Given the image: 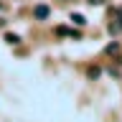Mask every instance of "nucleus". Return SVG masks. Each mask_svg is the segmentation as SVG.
Returning <instances> with one entry per match:
<instances>
[{
	"mask_svg": "<svg viewBox=\"0 0 122 122\" xmlns=\"http://www.w3.org/2000/svg\"><path fill=\"white\" fill-rule=\"evenodd\" d=\"M0 8H3V5H0Z\"/></svg>",
	"mask_w": 122,
	"mask_h": 122,
	"instance_id": "obj_8",
	"label": "nucleus"
},
{
	"mask_svg": "<svg viewBox=\"0 0 122 122\" xmlns=\"http://www.w3.org/2000/svg\"><path fill=\"white\" fill-rule=\"evenodd\" d=\"M48 15H51V8L48 5H36L33 8V18H36V20H46Z\"/></svg>",
	"mask_w": 122,
	"mask_h": 122,
	"instance_id": "obj_1",
	"label": "nucleus"
},
{
	"mask_svg": "<svg viewBox=\"0 0 122 122\" xmlns=\"http://www.w3.org/2000/svg\"><path fill=\"white\" fill-rule=\"evenodd\" d=\"M71 23H74V25H86V18H84L81 13H71Z\"/></svg>",
	"mask_w": 122,
	"mask_h": 122,
	"instance_id": "obj_5",
	"label": "nucleus"
},
{
	"mask_svg": "<svg viewBox=\"0 0 122 122\" xmlns=\"http://www.w3.org/2000/svg\"><path fill=\"white\" fill-rule=\"evenodd\" d=\"M53 33H56V36H74V38H79V36H81L79 30H71V28H66V25H59Z\"/></svg>",
	"mask_w": 122,
	"mask_h": 122,
	"instance_id": "obj_2",
	"label": "nucleus"
},
{
	"mask_svg": "<svg viewBox=\"0 0 122 122\" xmlns=\"http://www.w3.org/2000/svg\"><path fill=\"white\" fill-rule=\"evenodd\" d=\"M122 51V46L114 41V43H109V46H104V56H114V53H120Z\"/></svg>",
	"mask_w": 122,
	"mask_h": 122,
	"instance_id": "obj_3",
	"label": "nucleus"
},
{
	"mask_svg": "<svg viewBox=\"0 0 122 122\" xmlns=\"http://www.w3.org/2000/svg\"><path fill=\"white\" fill-rule=\"evenodd\" d=\"M86 74H89V79H97V76H99V69H97V66H92Z\"/></svg>",
	"mask_w": 122,
	"mask_h": 122,
	"instance_id": "obj_7",
	"label": "nucleus"
},
{
	"mask_svg": "<svg viewBox=\"0 0 122 122\" xmlns=\"http://www.w3.org/2000/svg\"><path fill=\"white\" fill-rule=\"evenodd\" d=\"M5 41H8L10 46H18V43H20V38L15 36V33H5Z\"/></svg>",
	"mask_w": 122,
	"mask_h": 122,
	"instance_id": "obj_6",
	"label": "nucleus"
},
{
	"mask_svg": "<svg viewBox=\"0 0 122 122\" xmlns=\"http://www.w3.org/2000/svg\"><path fill=\"white\" fill-rule=\"evenodd\" d=\"M109 20L122 23V8H112V10H109Z\"/></svg>",
	"mask_w": 122,
	"mask_h": 122,
	"instance_id": "obj_4",
	"label": "nucleus"
}]
</instances>
